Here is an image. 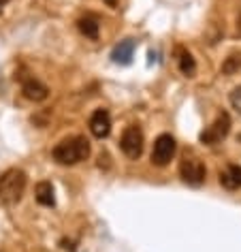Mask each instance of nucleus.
Segmentation results:
<instances>
[{"mask_svg": "<svg viewBox=\"0 0 241 252\" xmlns=\"http://www.w3.org/2000/svg\"><path fill=\"white\" fill-rule=\"evenodd\" d=\"M177 64H180V71L188 77H192L196 73V60L192 58V54L183 47H177Z\"/></svg>", "mask_w": 241, "mask_h": 252, "instance_id": "13", "label": "nucleus"}, {"mask_svg": "<svg viewBox=\"0 0 241 252\" xmlns=\"http://www.w3.org/2000/svg\"><path fill=\"white\" fill-rule=\"evenodd\" d=\"M228 133H231V116H228L226 111H222L220 116L213 120V124L207 126L199 135V139H201V143H205V146H215V143H220Z\"/></svg>", "mask_w": 241, "mask_h": 252, "instance_id": "3", "label": "nucleus"}, {"mask_svg": "<svg viewBox=\"0 0 241 252\" xmlns=\"http://www.w3.org/2000/svg\"><path fill=\"white\" fill-rule=\"evenodd\" d=\"M7 2H9V0H0V9H2L4 4H7Z\"/></svg>", "mask_w": 241, "mask_h": 252, "instance_id": "18", "label": "nucleus"}, {"mask_svg": "<svg viewBox=\"0 0 241 252\" xmlns=\"http://www.w3.org/2000/svg\"><path fill=\"white\" fill-rule=\"evenodd\" d=\"M220 184L226 190H237L241 188V167L239 165H228L224 171L220 173Z\"/></svg>", "mask_w": 241, "mask_h": 252, "instance_id": "10", "label": "nucleus"}, {"mask_svg": "<svg viewBox=\"0 0 241 252\" xmlns=\"http://www.w3.org/2000/svg\"><path fill=\"white\" fill-rule=\"evenodd\" d=\"M62 248L64 250H71V252H75V242H71V239H62Z\"/></svg>", "mask_w": 241, "mask_h": 252, "instance_id": "16", "label": "nucleus"}, {"mask_svg": "<svg viewBox=\"0 0 241 252\" xmlns=\"http://www.w3.org/2000/svg\"><path fill=\"white\" fill-rule=\"evenodd\" d=\"M241 68V54H231L228 58L222 62V73L224 75H233Z\"/></svg>", "mask_w": 241, "mask_h": 252, "instance_id": "14", "label": "nucleus"}, {"mask_svg": "<svg viewBox=\"0 0 241 252\" xmlns=\"http://www.w3.org/2000/svg\"><path fill=\"white\" fill-rule=\"evenodd\" d=\"M22 92H24V96H26L28 100H34V103H41V100H45L49 96V88L45 84H41L39 79H34V77L24 81Z\"/></svg>", "mask_w": 241, "mask_h": 252, "instance_id": "8", "label": "nucleus"}, {"mask_svg": "<svg viewBox=\"0 0 241 252\" xmlns=\"http://www.w3.org/2000/svg\"><path fill=\"white\" fill-rule=\"evenodd\" d=\"M177 152V143L169 133H162L154 141V150H151V162L156 167H167Z\"/></svg>", "mask_w": 241, "mask_h": 252, "instance_id": "4", "label": "nucleus"}, {"mask_svg": "<svg viewBox=\"0 0 241 252\" xmlns=\"http://www.w3.org/2000/svg\"><path fill=\"white\" fill-rule=\"evenodd\" d=\"M180 178L186 182L188 186H201L203 182L207 178V169L205 165L194 158V156H190V158H183L181 165H180Z\"/></svg>", "mask_w": 241, "mask_h": 252, "instance_id": "5", "label": "nucleus"}, {"mask_svg": "<svg viewBox=\"0 0 241 252\" xmlns=\"http://www.w3.org/2000/svg\"><path fill=\"white\" fill-rule=\"evenodd\" d=\"M120 148H122V152L128 156V158L137 160L139 156L143 154V133H141V128H139V126H128V128L122 133Z\"/></svg>", "mask_w": 241, "mask_h": 252, "instance_id": "6", "label": "nucleus"}, {"mask_svg": "<svg viewBox=\"0 0 241 252\" xmlns=\"http://www.w3.org/2000/svg\"><path fill=\"white\" fill-rule=\"evenodd\" d=\"M90 130L96 139H105L111 133V116L107 109H96L90 118Z\"/></svg>", "mask_w": 241, "mask_h": 252, "instance_id": "7", "label": "nucleus"}, {"mask_svg": "<svg viewBox=\"0 0 241 252\" xmlns=\"http://www.w3.org/2000/svg\"><path fill=\"white\" fill-rule=\"evenodd\" d=\"M132 54H135V41L132 39H124L120 41L111 52V60L116 64H130L132 62Z\"/></svg>", "mask_w": 241, "mask_h": 252, "instance_id": "9", "label": "nucleus"}, {"mask_svg": "<svg viewBox=\"0 0 241 252\" xmlns=\"http://www.w3.org/2000/svg\"><path fill=\"white\" fill-rule=\"evenodd\" d=\"M52 154L58 165H77V162L86 160L90 156V141L81 135L68 137V139H62L54 148Z\"/></svg>", "mask_w": 241, "mask_h": 252, "instance_id": "1", "label": "nucleus"}, {"mask_svg": "<svg viewBox=\"0 0 241 252\" xmlns=\"http://www.w3.org/2000/svg\"><path fill=\"white\" fill-rule=\"evenodd\" d=\"M118 2H120V0H105V4H107V7H111V9H116Z\"/></svg>", "mask_w": 241, "mask_h": 252, "instance_id": "17", "label": "nucleus"}, {"mask_svg": "<svg viewBox=\"0 0 241 252\" xmlns=\"http://www.w3.org/2000/svg\"><path fill=\"white\" fill-rule=\"evenodd\" d=\"M77 28L79 32L86 36V39H98V30H100V24L94 15H86L81 17V20L77 22Z\"/></svg>", "mask_w": 241, "mask_h": 252, "instance_id": "12", "label": "nucleus"}, {"mask_svg": "<svg viewBox=\"0 0 241 252\" xmlns=\"http://www.w3.org/2000/svg\"><path fill=\"white\" fill-rule=\"evenodd\" d=\"M231 100H233V105L237 107V109H241V90H239V88H237V90H233Z\"/></svg>", "mask_w": 241, "mask_h": 252, "instance_id": "15", "label": "nucleus"}, {"mask_svg": "<svg viewBox=\"0 0 241 252\" xmlns=\"http://www.w3.org/2000/svg\"><path fill=\"white\" fill-rule=\"evenodd\" d=\"M28 184V175L22 171V169H7L2 175H0V201L4 205H13L22 199L24 190H26Z\"/></svg>", "mask_w": 241, "mask_h": 252, "instance_id": "2", "label": "nucleus"}, {"mask_svg": "<svg viewBox=\"0 0 241 252\" xmlns=\"http://www.w3.org/2000/svg\"><path fill=\"white\" fill-rule=\"evenodd\" d=\"M34 194H36V201L45 207H54L56 205V194H54V186L52 182H39L34 188Z\"/></svg>", "mask_w": 241, "mask_h": 252, "instance_id": "11", "label": "nucleus"}]
</instances>
